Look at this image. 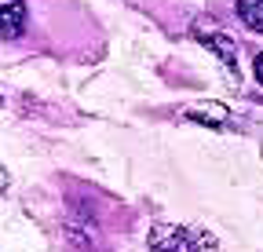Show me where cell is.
I'll return each instance as SVG.
<instances>
[{
  "mask_svg": "<svg viewBox=\"0 0 263 252\" xmlns=\"http://www.w3.org/2000/svg\"><path fill=\"white\" fill-rule=\"evenodd\" d=\"M194 37L201 41L205 48L219 51V59H223V66H227V70H234V66H238V48H234V41H230V37H223L219 29L212 33V29H205V22H197V26H194Z\"/></svg>",
  "mask_w": 263,
  "mask_h": 252,
  "instance_id": "3957f363",
  "label": "cell"
},
{
  "mask_svg": "<svg viewBox=\"0 0 263 252\" xmlns=\"http://www.w3.org/2000/svg\"><path fill=\"white\" fill-rule=\"evenodd\" d=\"M4 186H8V176H4V168H0V190H4Z\"/></svg>",
  "mask_w": 263,
  "mask_h": 252,
  "instance_id": "52a82bcc",
  "label": "cell"
},
{
  "mask_svg": "<svg viewBox=\"0 0 263 252\" xmlns=\"http://www.w3.org/2000/svg\"><path fill=\"white\" fill-rule=\"evenodd\" d=\"M252 70H256V81H259V84H263V51H259V55H256V62H252Z\"/></svg>",
  "mask_w": 263,
  "mask_h": 252,
  "instance_id": "8992f818",
  "label": "cell"
},
{
  "mask_svg": "<svg viewBox=\"0 0 263 252\" xmlns=\"http://www.w3.org/2000/svg\"><path fill=\"white\" fill-rule=\"evenodd\" d=\"M186 117L190 121H201V124H216V128L227 124V110L223 106H194V110H186Z\"/></svg>",
  "mask_w": 263,
  "mask_h": 252,
  "instance_id": "5b68a950",
  "label": "cell"
},
{
  "mask_svg": "<svg viewBox=\"0 0 263 252\" xmlns=\"http://www.w3.org/2000/svg\"><path fill=\"white\" fill-rule=\"evenodd\" d=\"M26 33V0H0V41H18Z\"/></svg>",
  "mask_w": 263,
  "mask_h": 252,
  "instance_id": "7a4b0ae2",
  "label": "cell"
},
{
  "mask_svg": "<svg viewBox=\"0 0 263 252\" xmlns=\"http://www.w3.org/2000/svg\"><path fill=\"white\" fill-rule=\"evenodd\" d=\"M150 248H157V252H209V248H216V238L197 227L161 223L150 230Z\"/></svg>",
  "mask_w": 263,
  "mask_h": 252,
  "instance_id": "6da1fadb",
  "label": "cell"
},
{
  "mask_svg": "<svg viewBox=\"0 0 263 252\" xmlns=\"http://www.w3.org/2000/svg\"><path fill=\"white\" fill-rule=\"evenodd\" d=\"M234 15L252 33H263V0H234Z\"/></svg>",
  "mask_w": 263,
  "mask_h": 252,
  "instance_id": "277c9868",
  "label": "cell"
}]
</instances>
